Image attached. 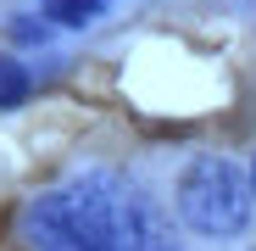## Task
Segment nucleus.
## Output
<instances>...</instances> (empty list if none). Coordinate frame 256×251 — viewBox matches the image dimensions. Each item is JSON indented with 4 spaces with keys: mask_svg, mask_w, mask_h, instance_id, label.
Listing matches in <instances>:
<instances>
[{
    "mask_svg": "<svg viewBox=\"0 0 256 251\" xmlns=\"http://www.w3.org/2000/svg\"><path fill=\"white\" fill-rule=\"evenodd\" d=\"M28 234L39 251H178L167 212L112 167L45 190L28 206Z\"/></svg>",
    "mask_w": 256,
    "mask_h": 251,
    "instance_id": "obj_1",
    "label": "nucleus"
},
{
    "mask_svg": "<svg viewBox=\"0 0 256 251\" xmlns=\"http://www.w3.org/2000/svg\"><path fill=\"white\" fill-rule=\"evenodd\" d=\"M250 179L228 156H195L178 179V218L206 240H234L250 223Z\"/></svg>",
    "mask_w": 256,
    "mask_h": 251,
    "instance_id": "obj_2",
    "label": "nucleus"
},
{
    "mask_svg": "<svg viewBox=\"0 0 256 251\" xmlns=\"http://www.w3.org/2000/svg\"><path fill=\"white\" fill-rule=\"evenodd\" d=\"M106 6L112 0H39V12H45L56 28H84V23H95Z\"/></svg>",
    "mask_w": 256,
    "mask_h": 251,
    "instance_id": "obj_3",
    "label": "nucleus"
},
{
    "mask_svg": "<svg viewBox=\"0 0 256 251\" xmlns=\"http://www.w3.org/2000/svg\"><path fill=\"white\" fill-rule=\"evenodd\" d=\"M34 95V73L17 62V56H0V112H12Z\"/></svg>",
    "mask_w": 256,
    "mask_h": 251,
    "instance_id": "obj_4",
    "label": "nucleus"
},
{
    "mask_svg": "<svg viewBox=\"0 0 256 251\" xmlns=\"http://www.w3.org/2000/svg\"><path fill=\"white\" fill-rule=\"evenodd\" d=\"M250 195H256V167H250Z\"/></svg>",
    "mask_w": 256,
    "mask_h": 251,
    "instance_id": "obj_5",
    "label": "nucleus"
}]
</instances>
